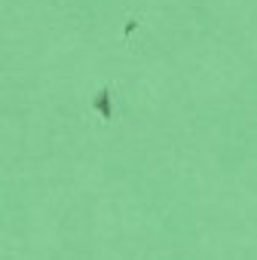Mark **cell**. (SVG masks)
Instances as JSON below:
<instances>
[{"instance_id":"1","label":"cell","mask_w":257,"mask_h":260,"mask_svg":"<svg viewBox=\"0 0 257 260\" xmlns=\"http://www.w3.org/2000/svg\"><path fill=\"white\" fill-rule=\"evenodd\" d=\"M92 107H95V113L107 122V119H113V104H110V89H98L95 92V98H92Z\"/></svg>"}]
</instances>
